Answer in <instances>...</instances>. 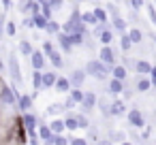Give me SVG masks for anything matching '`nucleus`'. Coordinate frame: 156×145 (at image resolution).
I'll return each mask as SVG.
<instances>
[{"mask_svg":"<svg viewBox=\"0 0 156 145\" xmlns=\"http://www.w3.org/2000/svg\"><path fill=\"white\" fill-rule=\"evenodd\" d=\"M111 66L113 64H105V62H101L96 58V60H88L86 66H83V71H86V75L94 77L96 81H107V77L111 75Z\"/></svg>","mask_w":156,"mask_h":145,"instance_id":"1","label":"nucleus"},{"mask_svg":"<svg viewBox=\"0 0 156 145\" xmlns=\"http://www.w3.org/2000/svg\"><path fill=\"white\" fill-rule=\"evenodd\" d=\"M7 68H9V75H11V81H13V92L17 88L24 85V75H22V66H20V60H17V54H9L7 56Z\"/></svg>","mask_w":156,"mask_h":145,"instance_id":"2","label":"nucleus"},{"mask_svg":"<svg viewBox=\"0 0 156 145\" xmlns=\"http://www.w3.org/2000/svg\"><path fill=\"white\" fill-rule=\"evenodd\" d=\"M124 115H126V122H128V126H130V128H137V130H141L143 126H147L145 113H143L139 107H133V109H128Z\"/></svg>","mask_w":156,"mask_h":145,"instance_id":"3","label":"nucleus"},{"mask_svg":"<svg viewBox=\"0 0 156 145\" xmlns=\"http://www.w3.org/2000/svg\"><path fill=\"white\" fill-rule=\"evenodd\" d=\"M15 100H17V96H15L13 88L2 81V85H0V105L2 107H15Z\"/></svg>","mask_w":156,"mask_h":145,"instance_id":"4","label":"nucleus"},{"mask_svg":"<svg viewBox=\"0 0 156 145\" xmlns=\"http://www.w3.org/2000/svg\"><path fill=\"white\" fill-rule=\"evenodd\" d=\"M98 60L105 62V64H115V62H118L115 49H113L111 45H101V47H98Z\"/></svg>","mask_w":156,"mask_h":145,"instance_id":"5","label":"nucleus"},{"mask_svg":"<svg viewBox=\"0 0 156 145\" xmlns=\"http://www.w3.org/2000/svg\"><path fill=\"white\" fill-rule=\"evenodd\" d=\"M30 58V66H32V71H43L45 68V54L41 51V49H32V54L28 56Z\"/></svg>","mask_w":156,"mask_h":145,"instance_id":"6","label":"nucleus"},{"mask_svg":"<svg viewBox=\"0 0 156 145\" xmlns=\"http://www.w3.org/2000/svg\"><path fill=\"white\" fill-rule=\"evenodd\" d=\"M96 107H98V111H101V115H103L105 119L111 117V98H109V94L96 96Z\"/></svg>","mask_w":156,"mask_h":145,"instance_id":"7","label":"nucleus"},{"mask_svg":"<svg viewBox=\"0 0 156 145\" xmlns=\"http://www.w3.org/2000/svg\"><path fill=\"white\" fill-rule=\"evenodd\" d=\"M86 71L83 68H73L71 75H69V81H71V88H83V81H86Z\"/></svg>","mask_w":156,"mask_h":145,"instance_id":"8","label":"nucleus"},{"mask_svg":"<svg viewBox=\"0 0 156 145\" xmlns=\"http://www.w3.org/2000/svg\"><path fill=\"white\" fill-rule=\"evenodd\" d=\"M79 107H81V111H83V113H88V115H90V111L96 107V94H94V92H83V98H81Z\"/></svg>","mask_w":156,"mask_h":145,"instance_id":"9","label":"nucleus"},{"mask_svg":"<svg viewBox=\"0 0 156 145\" xmlns=\"http://www.w3.org/2000/svg\"><path fill=\"white\" fill-rule=\"evenodd\" d=\"M128 111V105L124 98H113L111 100V117H124V113Z\"/></svg>","mask_w":156,"mask_h":145,"instance_id":"10","label":"nucleus"},{"mask_svg":"<svg viewBox=\"0 0 156 145\" xmlns=\"http://www.w3.org/2000/svg\"><path fill=\"white\" fill-rule=\"evenodd\" d=\"M32 98H30V94H17V100H15V109L20 111V113H24V111H30L32 109Z\"/></svg>","mask_w":156,"mask_h":145,"instance_id":"11","label":"nucleus"},{"mask_svg":"<svg viewBox=\"0 0 156 145\" xmlns=\"http://www.w3.org/2000/svg\"><path fill=\"white\" fill-rule=\"evenodd\" d=\"M56 43L60 45V49H62V54H69V56H73V45L69 43V34L66 32H58L56 34Z\"/></svg>","mask_w":156,"mask_h":145,"instance_id":"12","label":"nucleus"},{"mask_svg":"<svg viewBox=\"0 0 156 145\" xmlns=\"http://www.w3.org/2000/svg\"><path fill=\"white\" fill-rule=\"evenodd\" d=\"M56 77V71H41V90H51Z\"/></svg>","mask_w":156,"mask_h":145,"instance_id":"13","label":"nucleus"},{"mask_svg":"<svg viewBox=\"0 0 156 145\" xmlns=\"http://www.w3.org/2000/svg\"><path fill=\"white\" fill-rule=\"evenodd\" d=\"M150 88H152V83H150V77H147V75H137V77H135V92L147 94Z\"/></svg>","mask_w":156,"mask_h":145,"instance_id":"14","label":"nucleus"},{"mask_svg":"<svg viewBox=\"0 0 156 145\" xmlns=\"http://www.w3.org/2000/svg\"><path fill=\"white\" fill-rule=\"evenodd\" d=\"M113 34H115V32H113L111 24H107V26L98 32V36H96V39H98V43H101V45H111V43H113Z\"/></svg>","mask_w":156,"mask_h":145,"instance_id":"15","label":"nucleus"},{"mask_svg":"<svg viewBox=\"0 0 156 145\" xmlns=\"http://www.w3.org/2000/svg\"><path fill=\"white\" fill-rule=\"evenodd\" d=\"M126 34H128V39H130V43L133 45H141L143 43V28H139V26H133L130 30H126Z\"/></svg>","mask_w":156,"mask_h":145,"instance_id":"16","label":"nucleus"},{"mask_svg":"<svg viewBox=\"0 0 156 145\" xmlns=\"http://www.w3.org/2000/svg\"><path fill=\"white\" fill-rule=\"evenodd\" d=\"M122 88H124V81L122 79H109L107 81V94L109 96H118V94H122Z\"/></svg>","mask_w":156,"mask_h":145,"instance_id":"17","label":"nucleus"},{"mask_svg":"<svg viewBox=\"0 0 156 145\" xmlns=\"http://www.w3.org/2000/svg\"><path fill=\"white\" fill-rule=\"evenodd\" d=\"M62 122H64V128H66V130H71V132L79 130V128H77V119H75V111H73V109L64 111V117H62Z\"/></svg>","mask_w":156,"mask_h":145,"instance_id":"18","label":"nucleus"},{"mask_svg":"<svg viewBox=\"0 0 156 145\" xmlns=\"http://www.w3.org/2000/svg\"><path fill=\"white\" fill-rule=\"evenodd\" d=\"M54 88H56V92H60V94H69V90H71V81H69V77H56Z\"/></svg>","mask_w":156,"mask_h":145,"instance_id":"19","label":"nucleus"},{"mask_svg":"<svg viewBox=\"0 0 156 145\" xmlns=\"http://www.w3.org/2000/svg\"><path fill=\"white\" fill-rule=\"evenodd\" d=\"M47 126H49V130L54 132V134H62V132H66V128H64V122L56 115V117H51V122H47Z\"/></svg>","mask_w":156,"mask_h":145,"instance_id":"20","label":"nucleus"},{"mask_svg":"<svg viewBox=\"0 0 156 145\" xmlns=\"http://www.w3.org/2000/svg\"><path fill=\"white\" fill-rule=\"evenodd\" d=\"M47 58L51 60V64H54V68H56V71H62V68H64V58H62V54H60L58 49H54Z\"/></svg>","mask_w":156,"mask_h":145,"instance_id":"21","label":"nucleus"},{"mask_svg":"<svg viewBox=\"0 0 156 145\" xmlns=\"http://www.w3.org/2000/svg\"><path fill=\"white\" fill-rule=\"evenodd\" d=\"M111 77H113V79H122V81H124V79L128 77V71H126V66L115 62V64L111 66Z\"/></svg>","mask_w":156,"mask_h":145,"instance_id":"22","label":"nucleus"},{"mask_svg":"<svg viewBox=\"0 0 156 145\" xmlns=\"http://www.w3.org/2000/svg\"><path fill=\"white\" fill-rule=\"evenodd\" d=\"M107 139H109L113 145H118V143H122V141L126 139V132H124V130H113V128H109V130H107Z\"/></svg>","mask_w":156,"mask_h":145,"instance_id":"23","label":"nucleus"},{"mask_svg":"<svg viewBox=\"0 0 156 145\" xmlns=\"http://www.w3.org/2000/svg\"><path fill=\"white\" fill-rule=\"evenodd\" d=\"M86 132H88V134H86L83 139H86L88 143H94V145H96V143H98V139H101V132H98V128L90 124V126L86 128Z\"/></svg>","mask_w":156,"mask_h":145,"instance_id":"24","label":"nucleus"},{"mask_svg":"<svg viewBox=\"0 0 156 145\" xmlns=\"http://www.w3.org/2000/svg\"><path fill=\"white\" fill-rule=\"evenodd\" d=\"M83 41H86V34H81V32H69V43L73 45V49L75 47H83Z\"/></svg>","mask_w":156,"mask_h":145,"instance_id":"25","label":"nucleus"},{"mask_svg":"<svg viewBox=\"0 0 156 145\" xmlns=\"http://www.w3.org/2000/svg\"><path fill=\"white\" fill-rule=\"evenodd\" d=\"M150 66H152V62L139 58V60L135 62V71H133V73H137V75H147V73H150Z\"/></svg>","mask_w":156,"mask_h":145,"instance_id":"26","label":"nucleus"},{"mask_svg":"<svg viewBox=\"0 0 156 145\" xmlns=\"http://www.w3.org/2000/svg\"><path fill=\"white\" fill-rule=\"evenodd\" d=\"M75 119H77V128H81V130H86V128H88V126L92 124L90 115H88V113H83V111L75 113Z\"/></svg>","mask_w":156,"mask_h":145,"instance_id":"27","label":"nucleus"},{"mask_svg":"<svg viewBox=\"0 0 156 145\" xmlns=\"http://www.w3.org/2000/svg\"><path fill=\"white\" fill-rule=\"evenodd\" d=\"M32 17V26L37 28V30H45V24H47V17L43 15V13H34V15H30Z\"/></svg>","mask_w":156,"mask_h":145,"instance_id":"28","label":"nucleus"},{"mask_svg":"<svg viewBox=\"0 0 156 145\" xmlns=\"http://www.w3.org/2000/svg\"><path fill=\"white\" fill-rule=\"evenodd\" d=\"M92 13H94V17H96L98 24H107V22H109V15H107V11H105L103 7H94Z\"/></svg>","mask_w":156,"mask_h":145,"instance_id":"29","label":"nucleus"},{"mask_svg":"<svg viewBox=\"0 0 156 145\" xmlns=\"http://www.w3.org/2000/svg\"><path fill=\"white\" fill-rule=\"evenodd\" d=\"M60 113H64L62 102H51V105L47 107V111H45V115H49V117H56V115H60Z\"/></svg>","mask_w":156,"mask_h":145,"instance_id":"30","label":"nucleus"},{"mask_svg":"<svg viewBox=\"0 0 156 145\" xmlns=\"http://www.w3.org/2000/svg\"><path fill=\"white\" fill-rule=\"evenodd\" d=\"M37 136H39L41 141H45V139L51 136V130H49V126H47L45 122H41V124L37 126Z\"/></svg>","mask_w":156,"mask_h":145,"instance_id":"31","label":"nucleus"},{"mask_svg":"<svg viewBox=\"0 0 156 145\" xmlns=\"http://www.w3.org/2000/svg\"><path fill=\"white\" fill-rule=\"evenodd\" d=\"M79 19H81V22H83V24H86V26H90V28H92V26H96V24H98V22H96V17H94V13H92V11H83V13H81V15H79Z\"/></svg>","mask_w":156,"mask_h":145,"instance_id":"32","label":"nucleus"},{"mask_svg":"<svg viewBox=\"0 0 156 145\" xmlns=\"http://www.w3.org/2000/svg\"><path fill=\"white\" fill-rule=\"evenodd\" d=\"M45 32H47L49 36H56V34L60 32V24H58L56 19H47V24H45Z\"/></svg>","mask_w":156,"mask_h":145,"instance_id":"33","label":"nucleus"},{"mask_svg":"<svg viewBox=\"0 0 156 145\" xmlns=\"http://www.w3.org/2000/svg\"><path fill=\"white\" fill-rule=\"evenodd\" d=\"M120 49H122L124 54H128V51L133 49V43H130V39H128L126 32H120Z\"/></svg>","mask_w":156,"mask_h":145,"instance_id":"34","label":"nucleus"},{"mask_svg":"<svg viewBox=\"0 0 156 145\" xmlns=\"http://www.w3.org/2000/svg\"><path fill=\"white\" fill-rule=\"evenodd\" d=\"M32 49H34V47H32V43H30V41H26V39H24V41H20V54H22L24 58H28V56L32 54Z\"/></svg>","mask_w":156,"mask_h":145,"instance_id":"35","label":"nucleus"},{"mask_svg":"<svg viewBox=\"0 0 156 145\" xmlns=\"http://www.w3.org/2000/svg\"><path fill=\"white\" fill-rule=\"evenodd\" d=\"M83 92H86L83 88H71V90H69V96L79 105V102H81V98H83Z\"/></svg>","mask_w":156,"mask_h":145,"instance_id":"36","label":"nucleus"},{"mask_svg":"<svg viewBox=\"0 0 156 145\" xmlns=\"http://www.w3.org/2000/svg\"><path fill=\"white\" fill-rule=\"evenodd\" d=\"M30 2L32 0H17V11L22 15H30Z\"/></svg>","mask_w":156,"mask_h":145,"instance_id":"37","label":"nucleus"},{"mask_svg":"<svg viewBox=\"0 0 156 145\" xmlns=\"http://www.w3.org/2000/svg\"><path fill=\"white\" fill-rule=\"evenodd\" d=\"M5 34H7V36H15V34H17V26H15V22H11V19L5 22Z\"/></svg>","mask_w":156,"mask_h":145,"instance_id":"38","label":"nucleus"},{"mask_svg":"<svg viewBox=\"0 0 156 145\" xmlns=\"http://www.w3.org/2000/svg\"><path fill=\"white\" fill-rule=\"evenodd\" d=\"M32 88L37 92L41 90V71H32Z\"/></svg>","mask_w":156,"mask_h":145,"instance_id":"39","label":"nucleus"},{"mask_svg":"<svg viewBox=\"0 0 156 145\" xmlns=\"http://www.w3.org/2000/svg\"><path fill=\"white\" fill-rule=\"evenodd\" d=\"M69 139V145H88V141L83 139V136H75V134H71V136H66Z\"/></svg>","mask_w":156,"mask_h":145,"instance_id":"40","label":"nucleus"},{"mask_svg":"<svg viewBox=\"0 0 156 145\" xmlns=\"http://www.w3.org/2000/svg\"><path fill=\"white\" fill-rule=\"evenodd\" d=\"M51 139H54V145H69V139H66L64 132L62 134H51Z\"/></svg>","mask_w":156,"mask_h":145,"instance_id":"41","label":"nucleus"},{"mask_svg":"<svg viewBox=\"0 0 156 145\" xmlns=\"http://www.w3.org/2000/svg\"><path fill=\"white\" fill-rule=\"evenodd\" d=\"M128 7L135 9V11H141L145 7V0H128Z\"/></svg>","mask_w":156,"mask_h":145,"instance_id":"42","label":"nucleus"},{"mask_svg":"<svg viewBox=\"0 0 156 145\" xmlns=\"http://www.w3.org/2000/svg\"><path fill=\"white\" fill-rule=\"evenodd\" d=\"M54 49H56V47H54V43H51V41H45V43L41 45V51L45 54V58H47V56H49V54H51Z\"/></svg>","mask_w":156,"mask_h":145,"instance_id":"43","label":"nucleus"},{"mask_svg":"<svg viewBox=\"0 0 156 145\" xmlns=\"http://www.w3.org/2000/svg\"><path fill=\"white\" fill-rule=\"evenodd\" d=\"M128 22H130L133 26H137V24H139V11L130 9V13H128Z\"/></svg>","mask_w":156,"mask_h":145,"instance_id":"44","label":"nucleus"},{"mask_svg":"<svg viewBox=\"0 0 156 145\" xmlns=\"http://www.w3.org/2000/svg\"><path fill=\"white\" fill-rule=\"evenodd\" d=\"M147 15H150V22H152V24L156 26V7H154L152 2L147 5Z\"/></svg>","mask_w":156,"mask_h":145,"instance_id":"45","label":"nucleus"},{"mask_svg":"<svg viewBox=\"0 0 156 145\" xmlns=\"http://www.w3.org/2000/svg\"><path fill=\"white\" fill-rule=\"evenodd\" d=\"M147 77H150V83H152V88H156V64H152V66H150V73H147Z\"/></svg>","mask_w":156,"mask_h":145,"instance_id":"46","label":"nucleus"},{"mask_svg":"<svg viewBox=\"0 0 156 145\" xmlns=\"http://www.w3.org/2000/svg\"><path fill=\"white\" fill-rule=\"evenodd\" d=\"M62 107H64V111H69V109H75V107H77V102H75L71 96H66V100L62 102Z\"/></svg>","mask_w":156,"mask_h":145,"instance_id":"47","label":"nucleus"},{"mask_svg":"<svg viewBox=\"0 0 156 145\" xmlns=\"http://www.w3.org/2000/svg\"><path fill=\"white\" fill-rule=\"evenodd\" d=\"M41 13H43L47 19H54V9H51V7H41Z\"/></svg>","mask_w":156,"mask_h":145,"instance_id":"48","label":"nucleus"},{"mask_svg":"<svg viewBox=\"0 0 156 145\" xmlns=\"http://www.w3.org/2000/svg\"><path fill=\"white\" fill-rule=\"evenodd\" d=\"M135 62H137V60H130V58H124V60H122V64L126 66V71H135Z\"/></svg>","mask_w":156,"mask_h":145,"instance_id":"49","label":"nucleus"},{"mask_svg":"<svg viewBox=\"0 0 156 145\" xmlns=\"http://www.w3.org/2000/svg\"><path fill=\"white\" fill-rule=\"evenodd\" d=\"M34 13H41V5L32 0V2H30V15H34Z\"/></svg>","mask_w":156,"mask_h":145,"instance_id":"50","label":"nucleus"},{"mask_svg":"<svg viewBox=\"0 0 156 145\" xmlns=\"http://www.w3.org/2000/svg\"><path fill=\"white\" fill-rule=\"evenodd\" d=\"M62 5H64V0H51V9H54V11H60Z\"/></svg>","mask_w":156,"mask_h":145,"instance_id":"51","label":"nucleus"},{"mask_svg":"<svg viewBox=\"0 0 156 145\" xmlns=\"http://www.w3.org/2000/svg\"><path fill=\"white\" fill-rule=\"evenodd\" d=\"M22 26H26V28H34V26H32V17H30V15H26V17L22 19Z\"/></svg>","mask_w":156,"mask_h":145,"instance_id":"52","label":"nucleus"},{"mask_svg":"<svg viewBox=\"0 0 156 145\" xmlns=\"http://www.w3.org/2000/svg\"><path fill=\"white\" fill-rule=\"evenodd\" d=\"M0 5H2V9H5V11H9V9L13 7V0H0Z\"/></svg>","mask_w":156,"mask_h":145,"instance_id":"53","label":"nucleus"},{"mask_svg":"<svg viewBox=\"0 0 156 145\" xmlns=\"http://www.w3.org/2000/svg\"><path fill=\"white\" fill-rule=\"evenodd\" d=\"M5 22H7V11H0V28H5Z\"/></svg>","mask_w":156,"mask_h":145,"instance_id":"54","label":"nucleus"},{"mask_svg":"<svg viewBox=\"0 0 156 145\" xmlns=\"http://www.w3.org/2000/svg\"><path fill=\"white\" fill-rule=\"evenodd\" d=\"M34 2H39L41 7H51V0H34Z\"/></svg>","mask_w":156,"mask_h":145,"instance_id":"55","label":"nucleus"},{"mask_svg":"<svg viewBox=\"0 0 156 145\" xmlns=\"http://www.w3.org/2000/svg\"><path fill=\"white\" fill-rule=\"evenodd\" d=\"M96 145H113V143H111L109 139H98V143H96Z\"/></svg>","mask_w":156,"mask_h":145,"instance_id":"56","label":"nucleus"},{"mask_svg":"<svg viewBox=\"0 0 156 145\" xmlns=\"http://www.w3.org/2000/svg\"><path fill=\"white\" fill-rule=\"evenodd\" d=\"M118 145H133V143H130V141H126V139H124V141H122V143H118Z\"/></svg>","mask_w":156,"mask_h":145,"instance_id":"57","label":"nucleus"},{"mask_svg":"<svg viewBox=\"0 0 156 145\" xmlns=\"http://www.w3.org/2000/svg\"><path fill=\"white\" fill-rule=\"evenodd\" d=\"M152 41H154V45H156V34H152Z\"/></svg>","mask_w":156,"mask_h":145,"instance_id":"58","label":"nucleus"},{"mask_svg":"<svg viewBox=\"0 0 156 145\" xmlns=\"http://www.w3.org/2000/svg\"><path fill=\"white\" fill-rule=\"evenodd\" d=\"M77 2H81V0H77Z\"/></svg>","mask_w":156,"mask_h":145,"instance_id":"59","label":"nucleus"},{"mask_svg":"<svg viewBox=\"0 0 156 145\" xmlns=\"http://www.w3.org/2000/svg\"><path fill=\"white\" fill-rule=\"evenodd\" d=\"M88 145H90V143H88Z\"/></svg>","mask_w":156,"mask_h":145,"instance_id":"60","label":"nucleus"}]
</instances>
